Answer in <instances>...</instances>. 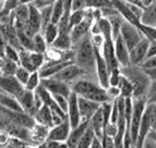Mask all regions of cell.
<instances>
[{
	"instance_id": "7a4b0ae2",
	"label": "cell",
	"mask_w": 156,
	"mask_h": 148,
	"mask_svg": "<svg viewBox=\"0 0 156 148\" xmlns=\"http://www.w3.org/2000/svg\"><path fill=\"white\" fill-rule=\"evenodd\" d=\"M74 63L80 68L90 72L95 69L96 64V52L91 40V34L86 35L76 44L74 50Z\"/></svg>"
},
{
	"instance_id": "7c38bea8",
	"label": "cell",
	"mask_w": 156,
	"mask_h": 148,
	"mask_svg": "<svg viewBox=\"0 0 156 148\" xmlns=\"http://www.w3.org/2000/svg\"><path fill=\"white\" fill-rule=\"evenodd\" d=\"M71 130H72V127L69 122V119L67 118L60 124L55 125L50 129L47 140H54V142H58V143L67 142Z\"/></svg>"
},
{
	"instance_id": "2e32d148",
	"label": "cell",
	"mask_w": 156,
	"mask_h": 148,
	"mask_svg": "<svg viewBox=\"0 0 156 148\" xmlns=\"http://www.w3.org/2000/svg\"><path fill=\"white\" fill-rule=\"evenodd\" d=\"M16 99H18V102H20L21 107L23 108L24 112L34 118V115H35L37 112L36 104H35V91L24 89V91L16 97Z\"/></svg>"
},
{
	"instance_id": "30bf717a",
	"label": "cell",
	"mask_w": 156,
	"mask_h": 148,
	"mask_svg": "<svg viewBox=\"0 0 156 148\" xmlns=\"http://www.w3.org/2000/svg\"><path fill=\"white\" fill-rule=\"evenodd\" d=\"M96 52V64H95V71H96L97 80H98V84L103 87V88H108L109 87V76H110V71L108 69L106 61L101 56V51L95 49Z\"/></svg>"
},
{
	"instance_id": "1f68e13d",
	"label": "cell",
	"mask_w": 156,
	"mask_h": 148,
	"mask_svg": "<svg viewBox=\"0 0 156 148\" xmlns=\"http://www.w3.org/2000/svg\"><path fill=\"white\" fill-rule=\"evenodd\" d=\"M94 138H95V134H94L93 130L89 126L87 131L85 132L83 137L80 139V142L78 143V145H76V148H91Z\"/></svg>"
},
{
	"instance_id": "f1b7e54d",
	"label": "cell",
	"mask_w": 156,
	"mask_h": 148,
	"mask_svg": "<svg viewBox=\"0 0 156 148\" xmlns=\"http://www.w3.org/2000/svg\"><path fill=\"white\" fill-rule=\"evenodd\" d=\"M43 35H44L45 40L48 44V46H51L56 40V38L58 37V35H59V27H58L57 24H48V26L43 32Z\"/></svg>"
},
{
	"instance_id": "52a82bcc",
	"label": "cell",
	"mask_w": 156,
	"mask_h": 148,
	"mask_svg": "<svg viewBox=\"0 0 156 148\" xmlns=\"http://www.w3.org/2000/svg\"><path fill=\"white\" fill-rule=\"evenodd\" d=\"M41 85L51 93L52 95H63L66 97H69L71 91V85L68 83H65L62 81H59L55 77H48V78H42Z\"/></svg>"
},
{
	"instance_id": "6f0895ef",
	"label": "cell",
	"mask_w": 156,
	"mask_h": 148,
	"mask_svg": "<svg viewBox=\"0 0 156 148\" xmlns=\"http://www.w3.org/2000/svg\"><path fill=\"white\" fill-rule=\"evenodd\" d=\"M152 127L156 131V104H154L153 112H152Z\"/></svg>"
},
{
	"instance_id": "44dd1931",
	"label": "cell",
	"mask_w": 156,
	"mask_h": 148,
	"mask_svg": "<svg viewBox=\"0 0 156 148\" xmlns=\"http://www.w3.org/2000/svg\"><path fill=\"white\" fill-rule=\"evenodd\" d=\"M90 127L93 130L95 136L101 139H103L104 137V118H103V112H101V106L97 112L94 114L93 117L90 120Z\"/></svg>"
},
{
	"instance_id": "f6af8a7d",
	"label": "cell",
	"mask_w": 156,
	"mask_h": 148,
	"mask_svg": "<svg viewBox=\"0 0 156 148\" xmlns=\"http://www.w3.org/2000/svg\"><path fill=\"white\" fill-rule=\"evenodd\" d=\"M118 131H119V129H118V124H117V123H109V124L105 127L104 135L108 136V137L115 138L116 136H117Z\"/></svg>"
},
{
	"instance_id": "03108f58",
	"label": "cell",
	"mask_w": 156,
	"mask_h": 148,
	"mask_svg": "<svg viewBox=\"0 0 156 148\" xmlns=\"http://www.w3.org/2000/svg\"><path fill=\"white\" fill-rule=\"evenodd\" d=\"M155 26H156V25H155Z\"/></svg>"
},
{
	"instance_id": "7402d4cb",
	"label": "cell",
	"mask_w": 156,
	"mask_h": 148,
	"mask_svg": "<svg viewBox=\"0 0 156 148\" xmlns=\"http://www.w3.org/2000/svg\"><path fill=\"white\" fill-rule=\"evenodd\" d=\"M34 120L35 122L38 124L45 125L51 129L54 126V121H52V111L49 107L46 105H43L42 108L36 112V114L34 115Z\"/></svg>"
},
{
	"instance_id": "6da1fadb",
	"label": "cell",
	"mask_w": 156,
	"mask_h": 148,
	"mask_svg": "<svg viewBox=\"0 0 156 148\" xmlns=\"http://www.w3.org/2000/svg\"><path fill=\"white\" fill-rule=\"evenodd\" d=\"M71 91L76 93L78 96L91 99L98 104L110 102L108 95H107L106 88H103L98 83L96 84L89 80L80 78V80L73 82L71 84Z\"/></svg>"
},
{
	"instance_id": "8fae6325",
	"label": "cell",
	"mask_w": 156,
	"mask_h": 148,
	"mask_svg": "<svg viewBox=\"0 0 156 148\" xmlns=\"http://www.w3.org/2000/svg\"><path fill=\"white\" fill-rule=\"evenodd\" d=\"M150 43H151L150 39H147L146 37H143V39L130 50L131 65L140 67V65L144 62V60L146 59V56H147Z\"/></svg>"
},
{
	"instance_id": "484cf974",
	"label": "cell",
	"mask_w": 156,
	"mask_h": 148,
	"mask_svg": "<svg viewBox=\"0 0 156 148\" xmlns=\"http://www.w3.org/2000/svg\"><path fill=\"white\" fill-rule=\"evenodd\" d=\"M95 24L97 25L98 32L105 37L106 40H112V39L114 40V38H112V24H110V21L108 20V19L103 16V18H101L99 20L95 21Z\"/></svg>"
},
{
	"instance_id": "9f6ffc18",
	"label": "cell",
	"mask_w": 156,
	"mask_h": 148,
	"mask_svg": "<svg viewBox=\"0 0 156 148\" xmlns=\"http://www.w3.org/2000/svg\"><path fill=\"white\" fill-rule=\"evenodd\" d=\"M143 148H156V142L147 137L143 144Z\"/></svg>"
},
{
	"instance_id": "d6a6232c",
	"label": "cell",
	"mask_w": 156,
	"mask_h": 148,
	"mask_svg": "<svg viewBox=\"0 0 156 148\" xmlns=\"http://www.w3.org/2000/svg\"><path fill=\"white\" fill-rule=\"evenodd\" d=\"M41 81H42V77L39 75L38 71L32 72L29 81H27V83L25 84L24 87H25V89H27V91H35L39 87V85H41Z\"/></svg>"
},
{
	"instance_id": "f5cc1de1",
	"label": "cell",
	"mask_w": 156,
	"mask_h": 148,
	"mask_svg": "<svg viewBox=\"0 0 156 148\" xmlns=\"http://www.w3.org/2000/svg\"><path fill=\"white\" fill-rule=\"evenodd\" d=\"M153 56H156V40H153V42L150 43V47H148L146 58L153 57Z\"/></svg>"
},
{
	"instance_id": "74e56055",
	"label": "cell",
	"mask_w": 156,
	"mask_h": 148,
	"mask_svg": "<svg viewBox=\"0 0 156 148\" xmlns=\"http://www.w3.org/2000/svg\"><path fill=\"white\" fill-rule=\"evenodd\" d=\"M31 59H32V63H33L34 70L35 71L41 70L43 65L45 64V62H46V57H45L44 53H38V52L32 51Z\"/></svg>"
},
{
	"instance_id": "816d5d0a",
	"label": "cell",
	"mask_w": 156,
	"mask_h": 148,
	"mask_svg": "<svg viewBox=\"0 0 156 148\" xmlns=\"http://www.w3.org/2000/svg\"><path fill=\"white\" fill-rule=\"evenodd\" d=\"M103 144H104L105 148H116V146H115V142H114V138L112 137H108V136L104 135V137H103Z\"/></svg>"
},
{
	"instance_id": "e7e4bbea",
	"label": "cell",
	"mask_w": 156,
	"mask_h": 148,
	"mask_svg": "<svg viewBox=\"0 0 156 148\" xmlns=\"http://www.w3.org/2000/svg\"><path fill=\"white\" fill-rule=\"evenodd\" d=\"M103 145H104V144H103ZM104 148H105V146H104Z\"/></svg>"
},
{
	"instance_id": "d590c367",
	"label": "cell",
	"mask_w": 156,
	"mask_h": 148,
	"mask_svg": "<svg viewBox=\"0 0 156 148\" xmlns=\"http://www.w3.org/2000/svg\"><path fill=\"white\" fill-rule=\"evenodd\" d=\"M86 18V9L85 10H79V11H72L70 14V21H69V26L70 29L74 27L76 25L83 22ZM71 32V31H70Z\"/></svg>"
},
{
	"instance_id": "3957f363",
	"label": "cell",
	"mask_w": 156,
	"mask_h": 148,
	"mask_svg": "<svg viewBox=\"0 0 156 148\" xmlns=\"http://www.w3.org/2000/svg\"><path fill=\"white\" fill-rule=\"evenodd\" d=\"M121 72L133 84V98H143L148 96L152 81L146 75L144 70H142L140 67L129 65L126 68H121Z\"/></svg>"
},
{
	"instance_id": "603a6c76",
	"label": "cell",
	"mask_w": 156,
	"mask_h": 148,
	"mask_svg": "<svg viewBox=\"0 0 156 148\" xmlns=\"http://www.w3.org/2000/svg\"><path fill=\"white\" fill-rule=\"evenodd\" d=\"M57 49L62 50V51H69L72 50L73 48V42L71 38L70 32H59V35L51 45Z\"/></svg>"
},
{
	"instance_id": "e0dca14e",
	"label": "cell",
	"mask_w": 156,
	"mask_h": 148,
	"mask_svg": "<svg viewBox=\"0 0 156 148\" xmlns=\"http://www.w3.org/2000/svg\"><path fill=\"white\" fill-rule=\"evenodd\" d=\"M101 104H98V102H93L91 99L79 96V109H80L82 121H90L91 118L101 108Z\"/></svg>"
},
{
	"instance_id": "db71d44e",
	"label": "cell",
	"mask_w": 156,
	"mask_h": 148,
	"mask_svg": "<svg viewBox=\"0 0 156 148\" xmlns=\"http://www.w3.org/2000/svg\"><path fill=\"white\" fill-rule=\"evenodd\" d=\"M144 72L146 73V75L150 77V80L151 81H156V68L144 70Z\"/></svg>"
},
{
	"instance_id": "836d02e7",
	"label": "cell",
	"mask_w": 156,
	"mask_h": 148,
	"mask_svg": "<svg viewBox=\"0 0 156 148\" xmlns=\"http://www.w3.org/2000/svg\"><path fill=\"white\" fill-rule=\"evenodd\" d=\"M140 32L143 34L144 37H146L147 39H150L151 42L156 40V26H151V25H146L141 22L140 24L136 25Z\"/></svg>"
},
{
	"instance_id": "cb8c5ba5",
	"label": "cell",
	"mask_w": 156,
	"mask_h": 148,
	"mask_svg": "<svg viewBox=\"0 0 156 148\" xmlns=\"http://www.w3.org/2000/svg\"><path fill=\"white\" fill-rule=\"evenodd\" d=\"M0 106L5 109L16 112H24L23 108L16 97L7 95V94H0Z\"/></svg>"
},
{
	"instance_id": "60d3db41",
	"label": "cell",
	"mask_w": 156,
	"mask_h": 148,
	"mask_svg": "<svg viewBox=\"0 0 156 148\" xmlns=\"http://www.w3.org/2000/svg\"><path fill=\"white\" fill-rule=\"evenodd\" d=\"M91 40H92V44H93L94 48L101 52V49H103L105 42H106L105 37L103 36L101 33H98V34H91Z\"/></svg>"
},
{
	"instance_id": "f907efd6",
	"label": "cell",
	"mask_w": 156,
	"mask_h": 148,
	"mask_svg": "<svg viewBox=\"0 0 156 148\" xmlns=\"http://www.w3.org/2000/svg\"><path fill=\"white\" fill-rule=\"evenodd\" d=\"M86 2L85 0H73L72 1V11L85 10Z\"/></svg>"
},
{
	"instance_id": "11a10c76",
	"label": "cell",
	"mask_w": 156,
	"mask_h": 148,
	"mask_svg": "<svg viewBox=\"0 0 156 148\" xmlns=\"http://www.w3.org/2000/svg\"><path fill=\"white\" fill-rule=\"evenodd\" d=\"M91 148H104V145H103V140H101V138H98V137H96V136H95V138H94L93 144H92Z\"/></svg>"
},
{
	"instance_id": "4fadbf2b",
	"label": "cell",
	"mask_w": 156,
	"mask_h": 148,
	"mask_svg": "<svg viewBox=\"0 0 156 148\" xmlns=\"http://www.w3.org/2000/svg\"><path fill=\"white\" fill-rule=\"evenodd\" d=\"M69 106H68V119L71 124V127L74 129L81 122H82V118H81L80 109H79V96L76 93H71L69 98Z\"/></svg>"
},
{
	"instance_id": "4316f807",
	"label": "cell",
	"mask_w": 156,
	"mask_h": 148,
	"mask_svg": "<svg viewBox=\"0 0 156 148\" xmlns=\"http://www.w3.org/2000/svg\"><path fill=\"white\" fill-rule=\"evenodd\" d=\"M120 93H121V96L125 97V98H133V84L131 83V81L125 76L122 74L121 76V80H120L119 86Z\"/></svg>"
},
{
	"instance_id": "6125c7cd",
	"label": "cell",
	"mask_w": 156,
	"mask_h": 148,
	"mask_svg": "<svg viewBox=\"0 0 156 148\" xmlns=\"http://www.w3.org/2000/svg\"><path fill=\"white\" fill-rule=\"evenodd\" d=\"M3 65H5V58H1V57H0V74L2 73Z\"/></svg>"
},
{
	"instance_id": "ba28073f",
	"label": "cell",
	"mask_w": 156,
	"mask_h": 148,
	"mask_svg": "<svg viewBox=\"0 0 156 148\" xmlns=\"http://www.w3.org/2000/svg\"><path fill=\"white\" fill-rule=\"evenodd\" d=\"M24 89L25 87L16 80V76L0 74V91L3 94H7V95H10V96L16 98Z\"/></svg>"
},
{
	"instance_id": "8992f818",
	"label": "cell",
	"mask_w": 156,
	"mask_h": 148,
	"mask_svg": "<svg viewBox=\"0 0 156 148\" xmlns=\"http://www.w3.org/2000/svg\"><path fill=\"white\" fill-rule=\"evenodd\" d=\"M153 107L154 104H148L147 102V105H146V108L143 113V118H142V121H141L138 142H136V147L135 148H143L144 142L147 138L150 132L153 130V127H152V112H153Z\"/></svg>"
},
{
	"instance_id": "91938a15",
	"label": "cell",
	"mask_w": 156,
	"mask_h": 148,
	"mask_svg": "<svg viewBox=\"0 0 156 148\" xmlns=\"http://www.w3.org/2000/svg\"><path fill=\"white\" fill-rule=\"evenodd\" d=\"M147 137L151 138V139H153L154 142H156V131L155 130H152L151 132H150V134H148Z\"/></svg>"
},
{
	"instance_id": "ee69618b",
	"label": "cell",
	"mask_w": 156,
	"mask_h": 148,
	"mask_svg": "<svg viewBox=\"0 0 156 148\" xmlns=\"http://www.w3.org/2000/svg\"><path fill=\"white\" fill-rule=\"evenodd\" d=\"M12 138L13 137L7 132V131L0 130V147L9 148V145H10Z\"/></svg>"
},
{
	"instance_id": "5bb4252c",
	"label": "cell",
	"mask_w": 156,
	"mask_h": 148,
	"mask_svg": "<svg viewBox=\"0 0 156 148\" xmlns=\"http://www.w3.org/2000/svg\"><path fill=\"white\" fill-rule=\"evenodd\" d=\"M114 45H115V53H116V57H117V60L118 62H119L120 67L121 68H126V67L131 65L130 50H129L128 46L126 45L121 35H119L117 38L115 39Z\"/></svg>"
},
{
	"instance_id": "7bdbcfd3",
	"label": "cell",
	"mask_w": 156,
	"mask_h": 148,
	"mask_svg": "<svg viewBox=\"0 0 156 148\" xmlns=\"http://www.w3.org/2000/svg\"><path fill=\"white\" fill-rule=\"evenodd\" d=\"M52 96H54V98H55L56 102H57V105L59 106L60 109L67 113L68 106H69V100H68L69 97H66V96H63V95H52Z\"/></svg>"
},
{
	"instance_id": "83f0119b",
	"label": "cell",
	"mask_w": 156,
	"mask_h": 148,
	"mask_svg": "<svg viewBox=\"0 0 156 148\" xmlns=\"http://www.w3.org/2000/svg\"><path fill=\"white\" fill-rule=\"evenodd\" d=\"M48 44L45 40V37L43 33H37L33 37V51L38 52V53H46L48 49Z\"/></svg>"
},
{
	"instance_id": "ab89813d",
	"label": "cell",
	"mask_w": 156,
	"mask_h": 148,
	"mask_svg": "<svg viewBox=\"0 0 156 148\" xmlns=\"http://www.w3.org/2000/svg\"><path fill=\"white\" fill-rule=\"evenodd\" d=\"M31 73L32 72H30L27 69H25V68H23V67H19V69L16 70V80L20 82V83L22 84L23 86H25V84L27 83V81H29V78H30V76H31Z\"/></svg>"
},
{
	"instance_id": "680465c9",
	"label": "cell",
	"mask_w": 156,
	"mask_h": 148,
	"mask_svg": "<svg viewBox=\"0 0 156 148\" xmlns=\"http://www.w3.org/2000/svg\"><path fill=\"white\" fill-rule=\"evenodd\" d=\"M154 93H156V81H152V82H151L150 91H148V96H150V95H152V94H154Z\"/></svg>"
},
{
	"instance_id": "d4e9b609",
	"label": "cell",
	"mask_w": 156,
	"mask_h": 148,
	"mask_svg": "<svg viewBox=\"0 0 156 148\" xmlns=\"http://www.w3.org/2000/svg\"><path fill=\"white\" fill-rule=\"evenodd\" d=\"M141 22L146 25H156V0L143 9V14L141 16Z\"/></svg>"
},
{
	"instance_id": "be15d7a7",
	"label": "cell",
	"mask_w": 156,
	"mask_h": 148,
	"mask_svg": "<svg viewBox=\"0 0 156 148\" xmlns=\"http://www.w3.org/2000/svg\"><path fill=\"white\" fill-rule=\"evenodd\" d=\"M57 148H69V146H68V144L66 143V142H63V143H60L59 145L57 146Z\"/></svg>"
},
{
	"instance_id": "f546056e",
	"label": "cell",
	"mask_w": 156,
	"mask_h": 148,
	"mask_svg": "<svg viewBox=\"0 0 156 148\" xmlns=\"http://www.w3.org/2000/svg\"><path fill=\"white\" fill-rule=\"evenodd\" d=\"M65 13V0H55V2L52 5V18L51 23L57 24L60 22Z\"/></svg>"
},
{
	"instance_id": "b9f144b4",
	"label": "cell",
	"mask_w": 156,
	"mask_h": 148,
	"mask_svg": "<svg viewBox=\"0 0 156 148\" xmlns=\"http://www.w3.org/2000/svg\"><path fill=\"white\" fill-rule=\"evenodd\" d=\"M122 76V72H121V68L114 69L110 71V76H109V86H119L120 80Z\"/></svg>"
},
{
	"instance_id": "bcb514c9",
	"label": "cell",
	"mask_w": 156,
	"mask_h": 148,
	"mask_svg": "<svg viewBox=\"0 0 156 148\" xmlns=\"http://www.w3.org/2000/svg\"><path fill=\"white\" fill-rule=\"evenodd\" d=\"M107 91V95H108V98H109L110 102H114L117 98H119L121 96V93H120V88L117 86H109Z\"/></svg>"
},
{
	"instance_id": "5b68a950",
	"label": "cell",
	"mask_w": 156,
	"mask_h": 148,
	"mask_svg": "<svg viewBox=\"0 0 156 148\" xmlns=\"http://www.w3.org/2000/svg\"><path fill=\"white\" fill-rule=\"evenodd\" d=\"M120 35L125 40L126 45L128 46L129 50H131L133 47H135L143 39V34L140 32V29L133 24L129 23L128 21L123 20L120 29Z\"/></svg>"
},
{
	"instance_id": "ffe728a7",
	"label": "cell",
	"mask_w": 156,
	"mask_h": 148,
	"mask_svg": "<svg viewBox=\"0 0 156 148\" xmlns=\"http://www.w3.org/2000/svg\"><path fill=\"white\" fill-rule=\"evenodd\" d=\"M90 126V121H82L80 124L76 127L72 129L70 132V135L68 137L67 142L69 148H76L78 143L80 142V139L83 137V135L85 134V132L87 131Z\"/></svg>"
},
{
	"instance_id": "681fc988",
	"label": "cell",
	"mask_w": 156,
	"mask_h": 148,
	"mask_svg": "<svg viewBox=\"0 0 156 148\" xmlns=\"http://www.w3.org/2000/svg\"><path fill=\"white\" fill-rule=\"evenodd\" d=\"M7 46H8L7 38L5 37L2 32L0 31V57L1 58H5V51Z\"/></svg>"
},
{
	"instance_id": "ac0fdd59",
	"label": "cell",
	"mask_w": 156,
	"mask_h": 148,
	"mask_svg": "<svg viewBox=\"0 0 156 148\" xmlns=\"http://www.w3.org/2000/svg\"><path fill=\"white\" fill-rule=\"evenodd\" d=\"M101 56L106 61L107 65H108V69L109 71H112L114 69L121 68L118 62L117 57H116V53H115V45L114 40H106L104 44V47L101 49Z\"/></svg>"
},
{
	"instance_id": "c3c4849f",
	"label": "cell",
	"mask_w": 156,
	"mask_h": 148,
	"mask_svg": "<svg viewBox=\"0 0 156 148\" xmlns=\"http://www.w3.org/2000/svg\"><path fill=\"white\" fill-rule=\"evenodd\" d=\"M119 120V109H118L117 102H112V115H110V123H117Z\"/></svg>"
},
{
	"instance_id": "e575fe53",
	"label": "cell",
	"mask_w": 156,
	"mask_h": 148,
	"mask_svg": "<svg viewBox=\"0 0 156 148\" xmlns=\"http://www.w3.org/2000/svg\"><path fill=\"white\" fill-rule=\"evenodd\" d=\"M86 9H105L112 8V2L110 0H85Z\"/></svg>"
},
{
	"instance_id": "9a60e30c",
	"label": "cell",
	"mask_w": 156,
	"mask_h": 148,
	"mask_svg": "<svg viewBox=\"0 0 156 148\" xmlns=\"http://www.w3.org/2000/svg\"><path fill=\"white\" fill-rule=\"evenodd\" d=\"M74 63V61H69V60H62V61H46L42 69L38 71L39 75L42 78H48L55 76L57 73H59L63 68L67 65Z\"/></svg>"
},
{
	"instance_id": "d6986e66",
	"label": "cell",
	"mask_w": 156,
	"mask_h": 148,
	"mask_svg": "<svg viewBox=\"0 0 156 148\" xmlns=\"http://www.w3.org/2000/svg\"><path fill=\"white\" fill-rule=\"evenodd\" d=\"M49 131L50 127L35 123L34 126L31 129V134H30V139H31L32 145H39V144L45 143L48 138Z\"/></svg>"
},
{
	"instance_id": "7dc6e473",
	"label": "cell",
	"mask_w": 156,
	"mask_h": 148,
	"mask_svg": "<svg viewBox=\"0 0 156 148\" xmlns=\"http://www.w3.org/2000/svg\"><path fill=\"white\" fill-rule=\"evenodd\" d=\"M140 68L142 69V70H148V69L156 68V56L146 58V59L144 60V62L140 65Z\"/></svg>"
},
{
	"instance_id": "f35d334b",
	"label": "cell",
	"mask_w": 156,
	"mask_h": 148,
	"mask_svg": "<svg viewBox=\"0 0 156 148\" xmlns=\"http://www.w3.org/2000/svg\"><path fill=\"white\" fill-rule=\"evenodd\" d=\"M5 59L11 60V61H14V62L20 64V55H19V50L16 49V47L11 46V45H9V44H8V46H7V48H5Z\"/></svg>"
},
{
	"instance_id": "9c48e42d",
	"label": "cell",
	"mask_w": 156,
	"mask_h": 148,
	"mask_svg": "<svg viewBox=\"0 0 156 148\" xmlns=\"http://www.w3.org/2000/svg\"><path fill=\"white\" fill-rule=\"evenodd\" d=\"M86 71L83 70L82 68H80L78 64L76 63H71V64L67 65L66 68H63L62 70L60 71L59 73H57L55 76L52 77L57 78L59 81H62L65 83L68 84H72L73 82L80 80L81 76H83L86 74Z\"/></svg>"
},
{
	"instance_id": "4dcf8cb0",
	"label": "cell",
	"mask_w": 156,
	"mask_h": 148,
	"mask_svg": "<svg viewBox=\"0 0 156 148\" xmlns=\"http://www.w3.org/2000/svg\"><path fill=\"white\" fill-rule=\"evenodd\" d=\"M31 50H27L25 48H21L19 50V55H20V65L23 67V68L27 69L30 72H35L33 67V63H32L31 59Z\"/></svg>"
},
{
	"instance_id": "8d00e7d4",
	"label": "cell",
	"mask_w": 156,
	"mask_h": 148,
	"mask_svg": "<svg viewBox=\"0 0 156 148\" xmlns=\"http://www.w3.org/2000/svg\"><path fill=\"white\" fill-rule=\"evenodd\" d=\"M20 64L14 61H11L9 59H5V65H3L2 69V75H10V76H14L16 73V70L19 69Z\"/></svg>"
},
{
	"instance_id": "94428289",
	"label": "cell",
	"mask_w": 156,
	"mask_h": 148,
	"mask_svg": "<svg viewBox=\"0 0 156 148\" xmlns=\"http://www.w3.org/2000/svg\"><path fill=\"white\" fill-rule=\"evenodd\" d=\"M34 1H35V0H20V5H33Z\"/></svg>"
},
{
	"instance_id": "277c9868",
	"label": "cell",
	"mask_w": 156,
	"mask_h": 148,
	"mask_svg": "<svg viewBox=\"0 0 156 148\" xmlns=\"http://www.w3.org/2000/svg\"><path fill=\"white\" fill-rule=\"evenodd\" d=\"M146 105H147V97L133 98V112L130 122V136L131 140H132V145L134 146V148L136 147L141 121H142V118H143V113L146 108Z\"/></svg>"
}]
</instances>
